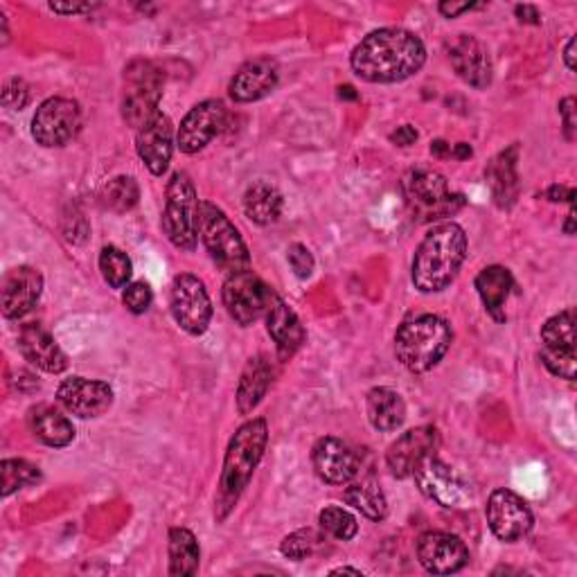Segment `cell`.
<instances>
[{
    "label": "cell",
    "mask_w": 577,
    "mask_h": 577,
    "mask_svg": "<svg viewBox=\"0 0 577 577\" xmlns=\"http://www.w3.org/2000/svg\"><path fill=\"white\" fill-rule=\"evenodd\" d=\"M426 48L422 39L402 28H384L371 32L350 57L356 78L371 84H397L424 65Z\"/></svg>",
    "instance_id": "obj_1"
},
{
    "label": "cell",
    "mask_w": 577,
    "mask_h": 577,
    "mask_svg": "<svg viewBox=\"0 0 577 577\" xmlns=\"http://www.w3.org/2000/svg\"><path fill=\"white\" fill-rule=\"evenodd\" d=\"M269 443V424L264 417H253L237 428L235 436L229 443L220 489L214 496V522L224 524L231 513L237 508V503L249 487L257 465L264 458Z\"/></svg>",
    "instance_id": "obj_2"
},
{
    "label": "cell",
    "mask_w": 577,
    "mask_h": 577,
    "mask_svg": "<svg viewBox=\"0 0 577 577\" xmlns=\"http://www.w3.org/2000/svg\"><path fill=\"white\" fill-rule=\"evenodd\" d=\"M467 257V235L454 222L433 226L415 251L411 277L417 292L438 294L447 288Z\"/></svg>",
    "instance_id": "obj_3"
},
{
    "label": "cell",
    "mask_w": 577,
    "mask_h": 577,
    "mask_svg": "<svg viewBox=\"0 0 577 577\" xmlns=\"http://www.w3.org/2000/svg\"><path fill=\"white\" fill-rule=\"evenodd\" d=\"M454 341L452 325L433 314H422L406 321L395 334V356L411 373L436 368Z\"/></svg>",
    "instance_id": "obj_4"
},
{
    "label": "cell",
    "mask_w": 577,
    "mask_h": 577,
    "mask_svg": "<svg viewBox=\"0 0 577 577\" xmlns=\"http://www.w3.org/2000/svg\"><path fill=\"white\" fill-rule=\"evenodd\" d=\"M404 199L417 222H438L465 207V196L449 190L447 179L436 170H411L402 181Z\"/></svg>",
    "instance_id": "obj_5"
},
{
    "label": "cell",
    "mask_w": 577,
    "mask_h": 577,
    "mask_svg": "<svg viewBox=\"0 0 577 577\" xmlns=\"http://www.w3.org/2000/svg\"><path fill=\"white\" fill-rule=\"evenodd\" d=\"M199 235L214 264L222 266L229 275L251 266V255L240 231L226 212L210 201L199 203Z\"/></svg>",
    "instance_id": "obj_6"
},
{
    "label": "cell",
    "mask_w": 577,
    "mask_h": 577,
    "mask_svg": "<svg viewBox=\"0 0 577 577\" xmlns=\"http://www.w3.org/2000/svg\"><path fill=\"white\" fill-rule=\"evenodd\" d=\"M163 70L152 61L135 59L124 68L122 118L129 126L140 129L161 113L159 104L163 100Z\"/></svg>",
    "instance_id": "obj_7"
},
{
    "label": "cell",
    "mask_w": 577,
    "mask_h": 577,
    "mask_svg": "<svg viewBox=\"0 0 577 577\" xmlns=\"http://www.w3.org/2000/svg\"><path fill=\"white\" fill-rule=\"evenodd\" d=\"M199 199L192 179L176 172L168 183V199L163 210V231L168 240L181 251H194L199 240Z\"/></svg>",
    "instance_id": "obj_8"
},
{
    "label": "cell",
    "mask_w": 577,
    "mask_h": 577,
    "mask_svg": "<svg viewBox=\"0 0 577 577\" xmlns=\"http://www.w3.org/2000/svg\"><path fill=\"white\" fill-rule=\"evenodd\" d=\"M413 478L417 483V489L428 500L438 503L441 508L458 510L467 508L472 503V489L465 483V478L447 463H443L436 454H431L417 463V467L413 469Z\"/></svg>",
    "instance_id": "obj_9"
},
{
    "label": "cell",
    "mask_w": 577,
    "mask_h": 577,
    "mask_svg": "<svg viewBox=\"0 0 577 577\" xmlns=\"http://www.w3.org/2000/svg\"><path fill=\"white\" fill-rule=\"evenodd\" d=\"M170 310L181 330L192 336L205 334L212 321V301L205 284L190 273H181L172 282Z\"/></svg>",
    "instance_id": "obj_10"
},
{
    "label": "cell",
    "mask_w": 577,
    "mask_h": 577,
    "mask_svg": "<svg viewBox=\"0 0 577 577\" xmlns=\"http://www.w3.org/2000/svg\"><path fill=\"white\" fill-rule=\"evenodd\" d=\"M271 292H273L271 286H266L251 269H246L240 273H231L226 277L222 298L231 318L237 325L249 327L266 314Z\"/></svg>",
    "instance_id": "obj_11"
},
{
    "label": "cell",
    "mask_w": 577,
    "mask_h": 577,
    "mask_svg": "<svg viewBox=\"0 0 577 577\" xmlns=\"http://www.w3.org/2000/svg\"><path fill=\"white\" fill-rule=\"evenodd\" d=\"M82 129V109L68 98L45 100L32 118V138L41 148H63Z\"/></svg>",
    "instance_id": "obj_12"
},
{
    "label": "cell",
    "mask_w": 577,
    "mask_h": 577,
    "mask_svg": "<svg viewBox=\"0 0 577 577\" xmlns=\"http://www.w3.org/2000/svg\"><path fill=\"white\" fill-rule=\"evenodd\" d=\"M541 361L559 379H575V316L570 310L548 318L541 327Z\"/></svg>",
    "instance_id": "obj_13"
},
{
    "label": "cell",
    "mask_w": 577,
    "mask_h": 577,
    "mask_svg": "<svg viewBox=\"0 0 577 577\" xmlns=\"http://www.w3.org/2000/svg\"><path fill=\"white\" fill-rule=\"evenodd\" d=\"M485 515L494 537L505 544H515L524 539L535 524L528 503L510 489H494L489 494Z\"/></svg>",
    "instance_id": "obj_14"
},
{
    "label": "cell",
    "mask_w": 577,
    "mask_h": 577,
    "mask_svg": "<svg viewBox=\"0 0 577 577\" xmlns=\"http://www.w3.org/2000/svg\"><path fill=\"white\" fill-rule=\"evenodd\" d=\"M229 111L222 100H205L196 104L181 122L176 144L183 154H196L214 135L226 126Z\"/></svg>",
    "instance_id": "obj_15"
},
{
    "label": "cell",
    "mask_w": 577,
    "mask_h": 577,
    "mask_svg": "<svg viewBox=\"0 0 577 577\" xmlns=\"http://www.w3.org/2000/svg\"><path fill=\"white\" fill-rule=\"evenodd\" d=\"M59 404L75 417L93 419L104 415L113 404V388L107 382L87 377H68L57 391Z\"/></svg>",
    "instance_id": "obj_16"
},
{
    "label": "cell",
    "mask_w": 577,
    "mask_h": 577,
    "mask_svg": "<svg viewBox=\"0 0 577 577\" xmlns=\"http://www.w3.org/2000/svg\"><path fill=\"white\" fill-rule=\"evenodd\" d=\"M417 559L433 575H452L467 566L469 550L458 535L431 530L417 539Z\"/></svg>",
    "instance_id": "obj_17"
},
{
    "label": "cell",
    "mask_w": 577,
    "mask_h": 577,
    "mask_svg": "<svg viewBox=\"0 0 577 577\" xmlns=\"http://www.w3.org/2000/svg\"><path fill=\"white\" fill-rule=\"evenodd\" d=\"M438 447H441V433L436 426L411 428L388 447L386 452L388 469L395 478H408L413 476L417 463L431 454H436Z\"/></svg>",
    "instance_id": "obj_18"
},
{
    "label": "cell",
    "mask_w": 577,
    "mask_h": 577,
    "mask_svg": "<svg viewBox=\"0 0 577 577\" xmlns=\"http://www.w3.org/2000/svg\"><path fill=\"white\" fill-rule=\"evenodd\" d=\"M135 152L154 176H163L174 154V126L163 113L142 124L135 135Z\"/></svg>",
    "instance_id": "obj_19"
},
{
    "label": "cell",
    "mask_w": 577,
    "mask_h": 577,
    "mask_svg": "<svg viewBox=\"0 0 577 577\" xmlns=\"http://www.w3.org/2000/svg\"><path fill=\"white\" fill-rule=\"evenodd\" d=\"M43 294V275L32 266H17L6 273L0 284L6 318H23L30 314Z\"/></svg>",
    "instance_id": "obj_20"
},
{
    "label": "cell",
    "mask_w": 577,
    "mask_h": 577,
    "mask_svg": "<svg viewBox=\"0 0 577 577\" xmlns=\"http://www.w3.org/2000/svg\"><path fill=\"white\" fill-rule=\"evenodd\" d=\"M449 61L456 75L472 89H487L492 84V59L487 48L472 34H458L449 43Z\"/></svg>",
    "instance_id": "obj_21"
},
{
    "label": "cell",
    "mask_w": 577,
    "mask_h": 577,
    "mask_svg": "<svg viewBox=\"0 0 577 577\" xmlns=\"http://www.w3.org/2000/svg\"><path fill=\"white\" fill-rule=\"evenodd\" d=\"M312 463L321 480L330 485H345L358 474V456L338 438H321L312 449Z\"/></svg>",
    "instance_id": "obj_22"
},
{
    "label": "cell",
    "mask_w": 577,
    "mask_h": 577,
    "mask_svg": "<svg viewBox=\"0 0 577 577\" xmlns=\"http://www.w3.org/2000/svg\"><path fill=\"white\" fill-rule=\"evenodd\" d=\"M277 87V68L269 59H255L244 63L231 80V98L240 104L257 102L271 95Z\"/></svg>",
    "instance_id": "obj_23"
},
{
    "label": "cell",
    "mask_w": 577,
    "mask_h": 577,
    "mask_svg": "<svg viewBox=\"0 0 577 577\" xmlns=\"http://www.w3.org/2000/svg\"><path fill=\"white\" fill-rule=\"evenodd\" d=\"M19 350L26 361H30L32 366L41 368L43 373L59 375L68 368V356L50 336V332H45L41 325L32 323L19 332Z\"/></svg>",
    "instance_id": "obj_24"
},
{
    "label": "cell",
    "mask_w": 577,
    "mask_h": 577,
    "mask_svg": "<svg viewBox=\"0 0 577 577\" xmlns=\"http://www.w3.org/2000/svg\"><path fill=\"white\" fill-rule=\"evenodd\" d=\"M264 318H266V330L282 356H292L305 343L307 334L301 318L275 292H271Z\"/></svg>",
    "instance_id": "obj_25"
},
{
    "label": "cell",
    "mask_w": 577,
    "mask_h": 577,
    "mask_svg": "<svg viewBox=\"0 0 577 577\" xmlns=\"http://www.w3.org/2000/svg\"><path fill=\"white\" fill-rule=\"evenodd\" d=\"M517 154L519 148L513 144L498 156H494L485 170V179L489 183L492 196L498 207H513L519 196V174H517Z\"/></svg>",
    "instance_id": "obj_26"
},
{
    "label": "cell",
    "mask_w": 577,
    "mask_h": 577,
    "mask_svg": "<svg viewBox=\"0 0 577 577\" xmlns=\"http://www.w3.org/2000/svg\"><path fill=\"white\" fill-rule=\"evenodd\" d=\"M513 286H515V277H513L510 269L498 266V264L485 266L476 275V292L483 301L485 312L496 323H503L505 318H508V316H505V305H508Z\"/></svg>",
    "instance_id": "obj_27"
},
{
    "label": "cell",
    "mask_w": 577,
    "mask_h": 577,
    "mask_svg": "<svg viewBox=\"0 0 577 577\" xmlns=\"http://www.w3.org/2000/svg\"><path fill=\"white\" fill-rule=\"evenodd\" d=\"M28 426L34 436L52 449L68 447L75 441V426L54 406L37 404L28 411Z\"/></svg>",
    "instance_id": "obj_28"
},
{
    "label": "cell",
    "mask_w": 577,
    "mask_h": 577,
    "mask_svg": "<svg viewBox=\"0 0 577 577\" xmlns=\"http://www.w3.org/2000/svg\"><path fill=\"white\" fill-rule=\"evenodd\" d=\"M273 382V368L264 356H255L251 358L242 377H240V386H237V411L242 415L253 413L260 402L264 399V395L269 393Z\"/></svg>",
    "instance_id": "obj_29"
},
{
    "label": "cell",
    "mask_w": 577,
    "mask_h": 577,
    "mask_svg": "<svg viewBox=\"0 0 577 577\" xmlns=\"http://www.w3.org/2000/svg\"><path fill=\"white\" fill-rule=\"evenodd\" d=\"M366 413L373 428L382 433L397 431L406 419V404L393 388H373L366 397Z\"/></svg>",
    "instance_id": "obj_30"
},
{
    "label": "cell",
    "mask_w": 577,
    "mask_h": 577,
    "mask_svg": "<svg viewBox=\"0 0 577 577\" xmlns=\"http://www.w3.org/2000/svg\"><path fill=\"white\" fill-rule=\"evenodd\" d=\"M244 212L257 226L275 224L282 214V194L269 183H253L244 194Z\"/></svg>",
    "instance_id": "obj_31"
},
{
    "label": "cell",
    "mask_w": 577,
    "mask_h": 577,
    "mask_svg": "<svg viewBox=\"0 0 577 577\" xmlns=\"http://www.w3.org/2000/svg\"><path fill=\"white\" fill-rule=\"evenodd\" d=\"M345 503L352 505L354 510H358L371 522H384L388 515V500L382 489V485L375 478H366L361 483H354L345 489L343 494Z\"/></svg>",
    "instance_id": "obj_32"
},
{
    "label": "cell",
    "mask_w": 577,
    "mask_h": 577,
    "mask_svg": "<svg viewBox=\"0 0 577 577\" xmlns=\"http://www.w3.org/2000/svg\"><path fill=\"white\" fill-rule=\"evenodd\" d=\"M201 561V548L192 530L172 528L170 530V575L190 577L196 575Z\"/></svg>",
    "instance_id": "obj_33"
},
{
    "label": "cell",
    "mask_w": 577,
    "mask_h": 577,
    "mask_svg": "<svg viewBox=\"0 0 577 577\" xmlns=\"http://www.w3.org/2000/svg\"><path fill=\"white\" fill-rule=\"evenodd\" d=\"M138 199H140V190H138L135 179H131V176H115L102 188L104 207H109L118 214L133 210L138 205Z\"/></svg>",
    "instance_id": "obj_34"
},
{
    "label": "cell",
    "mask_w": 577,
    "mask_h": 577,
    "mask_svg": "<svg viewBox=\"0 0 577 577\" xmlns=\"http://www.w3.org/2000/svg\"><path fill=\"white\" fill-rule=\"evenodd\" d=\"M100 271L102 277L109 286L113 288H124L131 280L133 273V264L129 260V255L118 249V246H104L100 253Z\"/></svg>",
    "instance_id": "obj_35"
},
{
    "label": "cell",
    "mask_w": 577,
    "mask_h": 577,
    "mask_svg": "<svg viewBox=\"0 0 577 577\" xmlns=\"http://www.w3.org/2000/svg\"><path fill=\"white\" fill-rule=\"evenodd\" d=\"M0 476H3V489H0V494L8 498L14 492H19V489L39 483L41 472L34 465L26 463V460H17V458L12 460L10 458V460L0 463Z\"/></svg>",
    "instance_id": "obj_36"
},
{
    "label": "cell",
    "mask_w": 577,
    "mask_h": 577,
    "mask_svg": "<svg viewBox=\"0 0 577 577\" xmlns=\"http://www.w3.org/2000/svg\"><path fill=\"white\" fill-rule=\"evenodd\" d=\"M318 522L325 533H330L332 537H336L341 541H350L358 533L356 519L345 508H338V505H330V508H325L318 515Z\"/></svg>",
    "instance_id": "obj_37"
},
{
    "label": "cell",
    "mask_w": 577,
    "mask_h": 577,
    "mask_svg": "<svg viewBox=\"0 0 577 577\" xmlns=\"http://www.w3.org/2000/svg\"><path fill=\"white\" fill-rule=\"evenodd\" d=\"M321 535H316L312 528H305V530H296L292 535H286L280 544V553L286 557V559H294V561H303L307 557H312L318 546H321Z\"/></svg>",
    "instance_id": "obj_38"
},
{
    "label": "cell",
    "mask_w": 577,
    "mask_h": 577,
    "mask_svg": "<svg viewBox=\"0 0 577 577\" xmlns=\"http://www.w3.org/2000/svg\"><path fill=\"white\" fill-rule=\"evenodd\" d=\"M154 294L148 282H129L124 286V294H122V303L131 314H144L152 307Z\"/></svg>",
    "instance_id": "obj_39"
},
{
    "label": "cell",
    "mask_w": 577,
    "mask_h": 577,
    "mask_svg": "<svg viewBox=\"0 0 577 577\" xmlns=\"http://www.w3.org/2000/svg\"><path fill=\"white\" fill-rule=\"evenodd\" d=\"M286 260H288V266L294 269V273L301 277V280H307L312 273H314V255L310 253L307 246L303 244H292L286 251Z\"/></svg>",
    "instance_id": "obj_40"
},
{
    "label": "cell",
    "mask_w": 577,
    "mask_h": 577,
    "mask_svg": "<svg viewBox=\"0 0 577 577\" xmlns=\"http://www.w3.org/2000/svg\"><path fill=\"white\" fill-rule=\"evenodd\" d=\"M28 100H30V91H28V84L23 80L14 78V80H10L6 84V89H3V104H6V109L21 111V109H26Z\"/></svg>",
    "instance_id": "obj_41"
},
{
    "label": "cell",
    "mask_w": 577,
    "mask_h": 577,
    "mask_svg": "<svg viewBox=\"0 0 577 577\" xmlns=\"http://www.w3.org/2000/svg\"><path fill=\"white\" fill-rule=\"evenodd\" d=\"M559 115L564 124L566 140H575V126H577V115H575V98H564L559 102Z\"/></svg>",
    "instance_id": "obj_42"
},
{
    "label": "cell",
    "mask_w": 577,
    "mask_h": 577,
    "mask_svg": "<svg viewBox=\"0 0 577 577\" xmlns=\"http://www.w3.org/2000/svg\"><path fill=\"white\" fill-rule=\"evenodd\" d=\"M415 140H417V131L411 124H404V126H399L397 131L391 133V142L397 144V148H411Z\"/></svg>",
    "instance_id": "obj_43"
},
{
    "label": "cell",
    "mask_w": 577,
    "mask_h": 577,
    "mask_svg": "<svg viewBox=\"0 0 577 577\" xmlns=\"http://www.w3.org/2000/svg\"><path fill=\"white\" fill-rule=\"evenodd\" d=\"M98 6H91V3H70V6H63V3H50V10L57 12V14H87V12H93Z\"/></svg>",
    "instance_id": "obj_44"
},
{
    "label": "cell",
    "mask_w": 577,
    "mask_h": 577,
    "mask_svg": "<svg viewBox=\"0 0 577 577\" xmlns=\"http://www.w3.org/2000/svg\"><path fill=\"white\" fill-rule=\"evenodd\" d=\"M476 8H478L476 3H441L438 6L441 14H445L447 19H456V17L469 12V10H476Z\"/></svg>",
    "instance_id": "obj_45"
},
{
    "label": "cell",
    "mask_w": 577,
    "mask_h": 577,
    "mask_svg": "<svg viewBox=\"0 0 577 577\" xmlns=\"http://www.w3.org/2000/svg\"><path fill=\"white\" fill-rule=\"evenodd\" d=\"M546 196L553 201V203H559V201H568L573 203L575 201V190L573 188H564V185H553Z\"/></svg>",
    "instance_id": "obj_46"
},
{
    "label": "cell",
    "mask_w": 577,
    "mask_h": 577,
    "mask_svg": "<svg viewBox=\"0 0 577 577\" xmlns=\"http://www.w3.org/2000/svg\"><path fill=\"white\" fill-rule=\"evenodd\" d=\"M515 14H517V19H519L522 23L539 26V12H537V8H533V6H517V8H515Z\"/></svg>",
    "instance_id": "obj_47"
},
{
    "label": "cell",
    "mask_w": 577,
    "mask_h": 577,
    "mask_svg": "<svg viewBox=\"0 0 577 577\" xmlns=\"http://www.w3.org/2000/svg\"><path fill=\"white\" fill-rule=\"evenodd\" d=\"M431 154L436 156V159L452 156V144L445 142V140H433V142H431Z\"/></svg>",
    "instance_id": "obj_48"
},
{
    "label": "cell",
    "mask_w": 577,
    "mask_h": 577,
    "mask_svg": "<svg viewBox=\"0 0 577 577\" xmlns=\"http://www.w3.org/2000/svg\"><path fill=\"white\" fill-rule=\"evenodd\" d=\"M474 152H472V148L467 142H458V144H454L452 148V156L454 159H458V161H465V159H469Z\"/></svg>",
    "instance_id": "obj_49"
},
{
    "label": "cell",
    "mask_w": 577,
    "mask_h": 577,
    "mask_svg": "<svg viewBox=\"0 0 577 577\" xmlns=\"http://www.w3.org/2000/svg\"><path fill=\"white\" fill-rule=\"evenodd\" d=\"M564 61L568 70H575V39H568L566 50H564Z\"/></svg>",
    "instance_id": "obj_50"
},
{
    "label": "cell",
    "mask_w": 577,
    "mask_h": 577,
    "mask_svg": "<svg viewBox=\"0 0 577 577\" xmlns=\"http://www.w3.org/2000/svg\"><path fill=\"white\" fill-rule=\"evenodd\" d=\"M330 575H356V577H364V570L350 568V566H341V568H334Z\"/></svg>",
    "instance_id": "obj_51"
},
{
    "label": "cell",
    "mask_w": 577,
    "mask_h": 577,
    "mask_svg": "<svg viewBox=\"0 0 577 577\" xmlns=\"http://www.w3.org/2000/svg\"><path fill=\"white\" fill-rule=\"evenodd\" d=\"M338 95H341V98H347V100H356V93H354L352 87H341V89H338Z\"/></svg>",
    "instance_id": "obj_52"
}]
</instances>
